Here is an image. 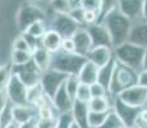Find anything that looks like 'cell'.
Wrapping results in <instances>:
<instances>
[{
  "label": "cell",
  "instance_id": "d590c367",
  "mask_svg": "<svg viewBox=\"0 0 147 128\" xmlns=\"http://www.w3.org/2000/svg\"><path fill=\"white\" fill-rule=\"evenodd\" d=\"M12 50H26V51H32L31 50V46L30 44L27 42L26 37L23 36V33H19L18 36L13 39L12 41Z\"/></svg>",
  "mask_w": 147,
  "mask_h": 128
},
{
  "label": "cell",
  "instance_id": "4316f807",
  "mask_svg": "<svg viewBox=\"0 0 147 128\" xmlns=\"http://www.w3.org/2000/svg\"><path fill=\"white\" fill-rule=\"evenodd\" d=\"M114 67H115V58L113 59L109 64H106L105 67L100 68V72H98L97 82H100L101 85H104V86L107 89V91H109V85H110V79H111L113 72H114Z\"/></svg>",
  "mask_w": 147,
  "mask_h": 128
},
{
  "label": "cell",
  "instance_id": "816d5d0a",
  "mask_svg": "<svg viewBox=\"0 0 147 128\" xmlns=\"http://www.w3.org/2000/svg\"><path fill=\"white\" fill-rule=\"evenodd\" d=\"M70 1H72L73 4H77V3H78V0H70Z\"/></svg>",
  "mask_w": 147,
  "mask_h": 128
},
{
  "label": "cell",
  "instance_id": "603a6c76",
  "mask_svg": "<svg viewBox=\"0 0 147 128\" xmlns=\"http://www.w3.org/2000/svg\"><path fill=\"white\" fill-rule=\"evenodd\" d=\"M88 109L91 112H97V113L110 112V110H113V99L110 96L92 98L88 101Z\"/></svg>",
  "mask_w": 147,
  "mask_h": 128
},
{
  "label": "cell",
  "instance_id": "8d00e7d4",
  "mask_svg": "<svg viewBox=\"0 0 147 128\" xmlns=\"http://www.w3.org/2000/svg\"><path fill=\"white\" fill-rule=\"evenodd\" d=\"M69 16L74 19L80 26H84V22H83V16H84V9L78 4H74L72 8V10L69 12Z\"/></svg>",
  "mask_w": 147,
  "mask_h": 128
},
{
  "label": "cell",
  "instance_id": "d4e9b609",
  "mask_svg": "<svg viewBox=\"0 0 147 128\" xmlns=\"http://www.w3.org/2000/svg\"><path fill=\"white\" fill-rule=\"evenodd\" d=\"M73 5L70 0H49V7L54 14H69Z\"/></svg>",
  "mask_w": 147,
  "mask_h": 128
},
{
  "label": "cell",
  "instance_id": "ac0fdd59",
  "mask_svg": "<svg viewBox=\"0 0 147 128\" xmlns=\"http://www.w3.org/2000/svg\"><path fill=\"white\" fill-rule=\"evenodd\" d=\"M61 42H63L61 35L59 32H56L55 30H53V28H49L40 40L41 46L47 51H50L51 54H56L58 51L61 50Z\"/></svg>",
  "mask_w": 147,
  "mask_h": 128
},
{
  "label": "cell",
  "instance_id": "ba28073f",
  "mask_svg": "<svg viewBox=\"0 0 147 128\" xmlns=\"http://www.w3.org/2000/svg\"><path fill=\"white\" fill-rule=\"evenodd\" d=\"M27 89L28 87L21 81L18 76L13 72L10 81L8 83L5 93L8 96V100L12 105H24L27 104Z\"/></svg>",
  "mask_w": 147,
  "mask_h": 128
},
{
  "label": "cell",
  "instance_id": "8992f818",
  "mask_svg": "<svg viewBox=\"0 0 147 128\" xmlns=\"http://www.w3.org/2000/svg\"><path fill=\"white\" fill-rule=\"evenodd\" d=\"M113 110L119 116L123 126L136 127V123L140 116L141 108H136L123 102L119 98H113Z\"/></svg>",
  "mask_w": 147,
  "mask_h": 128
},
{
  "label": "cell",
  "instance_id": "f546056e",
  "mask_svg": "<svg viewBox=\"0 0 147 128\" xmlns=\"http://www.w3.org/2000/svg\"><path fill=\"white\" fill-rule=\"evenodd\" d=\"M80 79H78L77 74H69L67 76L65 81H64V86L67 89V92L72 96V99L76 100V92H77V89L80 86Z\"/></svg>",
  "mask_w": 147,
  "mask_h": 128
},
{
  "label": "cell",
  "instance_id": "f907efd6",
  "mask_svg": "<svg viewBox=\"0 0 147 128\" xmlns=\"http://www.w3.org/2000/svg\"><path fill=\"white\" fill-rule=\"evenodd\" d=\"M26 1H28V3H33V4H37V5H38V3H40L41 0H26Z\"/></svg>",
  "mask_w": 147,
  "mask_h": 128
},
{
  "label": "cell",
  "instance_id": "3957f363",
  "mask_svg": "<svg viewBox=\"0 0 147 128\" xmlns=\"http://www.w3.org/2000/svg\"><path fill=\"white\" fill-rule=\"evenodd\" d=\"M143 47L138 46L131 41H127L121 45L114 47V58L119 63L127 65L129 68H133L137 72L142 70V62L143 55H145Z\"/></svg>",
  "mask_w": 147,
  "mask_h": 128
},
{
  "label": "cell",
  "instance_id": "44dd1931",
  "mask_svg": "<svg viewBox=\"0 0 147 128\" xmlns=\"http://www.w3.org/2000/svg\"><path fill=\"white\" fill-rule=\"evenodd\" d=\"M32 62L33 64L37 67V69L41 73L46 72L51 68V63H53V54L50 51H47L44 47L38 46L36 50L32 51Z\"/></svg>",
  "mask_w": 147,
  "mask_h": 128
},
{
  "label": "cell",
  "instance_id": "1f68e13d",
  "mask_svg": "<svg viewBox=\"0 0 147 128\" xmlns=\"http://www.w3.org/2000/svg\"><path fill=\"white\" fill-rule=\"evenodd\" d=\"M118 7H119V0H101V7L98 10V22H101V19L107 13H110Z\"/></svg>",
  "mask_w": 147,
  "mask_h": 128
},
{
  "label": "cell",
  "instance_id": "f5cc1de1",
  "mask_svg": "<svg viewBox=\"0 0 147 128\" xmlns=\"http://www.w3.org/2000/svg\"><path fill=\"white\" fill-rule=\"evenodd\" d=\"M121 128H136V127H127V126H123Z\"/></svg>",
  "mask_w": 147,
  "mask_h": 128
},
{
  "label": "cell",
  "instance_id": "74e56055",
  "mask_svg": "<svg viewBox=\"0 0 147 128\" xmlns=\"http://www.w3.org/2000/svg\"><path fill=\"white\" fill-rule=\"evenodd\" d=\"M55 108L53 106V104H49V105H45V106L37 109V118L40 119H53L55 118V113H54Z\"/></svg>",
  "mask_w": 147,
  "mask_h": 128
},
{
  "label": "cell",
  "instance_id": "484cf974",
  "mask_svg": "<svg viewBox=\"0 0 147 128\" xmlns=\"http://www.w3.org/2000/svg\"><path fill=\"white\" fill-rule=\"evenodd\" d=\"M47 30H49V27H47V24H46V21H45V19H41V21H36L35 23H32L24 32L28 33V35H31V36H33L35 39L41 40L42 36L46 33Z\"/></svg>",
  "mask_w": 147,
  "mask_h": 128
},
{
  "label": "cell",
  "instance_id": "83f0119b",
  "mask_svg": "<svg viewBox=\"0 0 147 128\" xmlns=\"http://www.w3.org/2000/svg\"><path fill=\"white\" fill-rule=\"evenodd\" d=\"M44 96H45V92H44V90H42V86L40 83L35 85V86H32V87H28L27 89V104L32 105V106L35 108V105L37 104Z\"/></svg>",
  "mask_w": 147,
  "mask_h": 128
},
{
  "label": "cell",
  "instance_id": "52a82bcc",
  "mask_svg": "<svg viewBox=\"0 0 147 128\" xmlns=\"http://www.w3.org/2000/svg\"><path fill=\"white\" fill-rule=\"evenodd\" d=\"M65 78H67L65 73H61L56 69H53V68H50L49 70H46V72H44L41 74L40 85L42 86V90H44L45 95H46L50 100H53L56 90L64 83Z\"/></svg>",
  "mask_w": 147,
  "mask_h": 128
},
{
  "label": "cell",
  "instance_id": "7c38bea8",
  "mask_svg": "<svg viewBox=\"0 0 147 128\" xmlns=\"http://www.w3.org/2000/svg\"><path fill=\"white\" fill-rule=\"evenodd\" d=\"M87 30H88L90 36L92 39L94 47L95 46H107V47L114 49L110 32L107 31V28L102 23L97 22V23H94L91 26H87Z\"/></svg>",
  "mask_w": 147,
  "mask_h": 128
},
{
  "label": "cell",
  "instance_id": "cb8c5ba5",
  "mask_svg": "<svg viewBox=\"0 0 147 128\" xmlns=\"http://www.w3.org/2000/svg\"><path fill=\"white\" fill-rule=\"evenodd\" d=\"M32 62V51L10 50V64L12 67H21Z\"/></svg>",
  "mask_w": 147,
  "mask_h": 128
},
{
  "label": "cell",
  "instance_id": "6da1fadb",
  "mask_svg": "<svg viewBox=\"0 0 147 128\" xmlns=\"http://www.w3.org/2000/svg\"><path fill=\"white\" fill-rule=\"evenodd\" d=\"M100 23H102L110 32L114 47L128 41L129 33H131L132 26H133V22L129 18H127L119 10V8H115L114 10L107 13L101 19Z\"/></svg>",
  "mask_w": 147,
  "mask_h": 128
},
{
  "label": "cell",
  "instance_id": "e0dca14e",
  "mask_svg": "<svg viewBox=\"0 0 147 128\" xmlns=\"http://www.w3.org/2000/svg\"><path fill=\"white\" fill-rule=\"evenodd\" d=\"M36 108L30 104L24 105H12V119L18 126L36 119Z\"/></svg>",
  "mask_w": 147,
  "mask_h": 128
},
{
  "label": "cell",
  "instance_id": "d6a6232c",
  "mask_svg": "<svg viewBox=\"0 0 147 128\" xmlns=\"http://www.w3.org/2000/svg\"><path fill=\"white\" fill-rule=\"evenodd\" d=\"M74 123L72 112L68 113H59L56 116V128H70Z\"/></svg>",
  "mask_w": 147,
  "mask_h": 128
},
{
  "label": "cell",
  "instance_id": "5bb4252c",
  "mask_svg": "<svg viewBox=\"0 0 147 128\" xmlns=\"http://www.w3.org/2000/svg\"><path fill=\"white\" fill-rule=\"evenodd\" d=\"M86 58L94 62L98 68H102L114 59V49L107 46H95L88 51Z\"/></svg>",
  "mask_w": 147,
  "mask_h": 128
},
{
  "label": "cell",
  "instance_id": "f1b7e54d",
  "mask_svg": "<svg viewBox=\"0 0 147 128\" xmlns=\"http://www.w3.org/2000/svg\"><path fill=\"white\" fill-rule=\"evenodd\" d=\"M13 74L12 64H1L0 65V91H5L10 77Z\"/></svg>",
  "mask_w": 147,
  "mask_h": 128
},
{
  "label": "cell",
  "instance_id": "30bf717a",
  "mask_svg": "<svg viewBox=\"0 0 147 128\" xmlns=\"http://www.w3.org/2000/svg\"><path fill=\"white\" fill-rule=\"evenodd\" d=\"M81 27L69 14H54L50 28L55 30L61 35V37H72L74 32Z\"/></svg>",
  "mask_w": 147,
  "mask_h": 128
},
{
  "label": "cell",
  "instance_id": "f35d334b",
  "mask_svg": "<svg viewBox=\"0 0 147 128\" xmlns=\"http://www.w3.org/2000/svg\"><path fill=\"white\" fill-rule=\"evenodd\" d=\"M91 93L92 98H104V96H109V91L104 85H101L100 82H95L91 86Z\"/></svg>",
  "mask_w": 147,
  "mask_h": 128
},
{
  "label": "cell",
  "instance_id": "ab89813d",
  "mask_svg": "<svg viewBox=\"0 0 147 128\" xmlns=\"http://www.w3.org/2000/svg\"><path fill=\"white\" fill-rule=\"evenodd\" d=\"M78 5H81L84 10H96L98 12L101 7V0H78Z\"/></svg>",
  "mask_w": 147,
  "mask_h": 128
},
{
  "label": "cell",
  "instance_id": "b9f144b4",
  "mask_svg": "<svg viewBox=\"0 0 147 128\" xmlns=\"http://www.w3.org/2000/svg\"><path fill=\"white\" fill-rule=\"evenodd\" d=\"M56 116L53 118V119H40V118H37L36 128H56Z\"/></svg>",
  "mask_w": 147,
  "mask_h": 128
},
{
  "label": "cell",
  "instance_id": "8fae6325",
  "mask_svg": "<svg viewBox=\"0 0 147 128\" xmlns=\"http://www.w3.org/2000/svg\"><path fill=\"white\" fill-rule=\"evenodd\" d=\"M13 72L21 78V81L26 85L27 87H32L35 85L40 83L41 74L42 73L37 69L33 62H30L26 65H21V67H13Z\"/></svg>",
  "mask_w": 147,
  "mask_h": 128
},
{
  "label": "cell",
  "instance_id": "836d02e7",
  "mask_svg": "<svg viewBox=\"0 0 147 128\" xmlns=\"http://www.w3.org/2000/svg\"><path fill=\"white\" fill-rule=\"evenodd\" d=\"M92 99V93H91V87L90 85L86 83H80L76 92V100H80L83 102H88Z\"/></svg>",
  "mask_w": 147,
  "mask_h": 128
},
{
  "label": "cell",
  "instance_id": "ffe728a7",
  "mask_svg": "<svg viewBox=\"0 0 147 128\" xmlns=\"http://www.w3.org/2000/svg\"><path fill=\"white\" fill-rule=\"evenodd\" d=\"M128 41L133 42L138 46L147 49V22L146 21H140L134 22L132 26L131 33H129Z\"/></svg>",
  "mask_w": 147,
  "mask_h": 128
},
{
  "label": "cell",
  "instance_id": "7a4b0ae2",
  "mask_svg": "<svg viewBox=\"0 0 147 128\" xmlns=\"http://www.w3.org/2000/svg\"><path fill=\"white\" fill-rule=\"evenodd\" d=\"M138 73L137 70H134L133 68H129L127 65L119 63L115 59V67L114 72H113L111 79H110L109 85V96L110 98H115L118 96V93L121 92L123 90L128 89V87L137 85L138 79Z\"/></svg>",
  "mask_w": 147,
  "mask_h": 128
},
{
  "label": "cell",
  "instance_id": "bcb514c9",
  "mask_svg": "<svg viewBox=\"0 0 147 128\" xmlns=\"http://www.w3.org/2000/svg\"><path fill=\"white\" fill-rule=\"evenodd\" d=\"M36 122H37V118L32 119V121L27 122V123H23L19 126V128H36Z\"/></svg>",
  "mask_w": 147,
  "mask_h": 128
},
{
  "label": "cell",
  "instance_id": "681fc988",
  "mask_svg": "<svg viewBox=\"0 0 147 128\" xmlns=\"http://www.w3.org/2000/svg\"><path fill=\"white\" fill-rule=\"evenodd\" d=\"M4 128H19V126L17 123H14V122H10L8 126H5Z\"/></svg>",
  "mask_w": 147,
  "mask_h": 128
},
{
  "label": "cell",
  "instance_id": "277c9868",
  "mask_svg": "<svg viewBox=\"0 0 147 128\" xmlns=\"http://www.w3.org/2000/svg\"><path fill=\"white\" fill-rule=\"evenodd\" d=\"M46 18H47V14L40 5L33 4V3L23 1L17 8L16 27L19 31V33H22L32 23H35L36 21H41V19L46 21Z\"/></svg>",
  "mask_w": 147,
  "mask_h": 128
},
{
  "label": "cell",
  "instance_id": "7dc6e473",
  "mask_svg": "<svg viewBox=\"0 0 147 128\" xmlns=\"http://www.w3.org/2000/svg\"><path fill=\"white\" fill-rule=\"evenodd\" d=\"M142 18L147 22V0H142Z\"/></svg>",
  "mask_w": 147,
  "mask_h": 128
},
{
  "label": "cell",
  "instance_id": "4dcf8cb0",
  "mask_svg": "<svg viewBox=\"0 0 147 128\" xmlns=\"http://www.w3.org/2000/svg\"><path fill=\"white\" fill-rule=\"evenodd\" d=\"M107 115H109V112L97 113V112H91V110H90V113H88V126H90V128H98L104 122H105Z\"/></svg>",
  "mask_w": 147,
  "mask_h": 128
},
{
  "label": "cell",
  "instance_id": "4fadbf2b",
  "mask_svg": "<svg viewBox=\"0 0 147 128\" xmlns=\"http://www.w3.org/2000/svg\"><path fill=\"white\" fill-rule=\"evenodd\" d=\"M72 39L76 45V53L81 54V55H83V56H86L87 54H88V51L94 47L90 32H88V30H87V27H84V26L78 27V30L74 32Z\"/></svg>",
  "mask_w": 147,
  "mask_h": 128
},
{
  "label": "cell",
  "instance_id": "f6af8a7d",
  "mask_svg": "<svg viewBox=\"0 0 147 128\" xmlns=\"http://www.w3.org/2000/svg\"><path fill=\"white\" fill-rule=\"evenodd\" d=\"M8 104H9V100H8V96L5 93V91H0V113L7 108Z\"/></svg>",
  "mask_w": 147,
  "mask_h": 128
},
{
  "label": "cell",
  "instance_id": "7402d4cb",
  "mask_svg": "<svg viewBox=\"0 0 147 128\" xmlns=\"http://www.w3.org/2000/svg\"><path fill=\"white\" fill-rule=\"evenodd\" d=\"M88 102H83L80 100H74L72 108V114L74 118V122L81 128H90L88 126Z\"/></svg>",
  "mask_w": 147,
  "mask_h": 128
},
{
  "label": "cell",
  "instance_id": "9c48e42d",
  "mask_svg": "<svg viewBox=\"0 0 147 128\" xmlns=\"http://www.w3.org/2000/svg\"><path fill=\"white\" fill-rule=\"evenodd\" d=\"M123 102L136 108H145L147 106V89L140 86V85H133L128 89L123 90L118 93V96Z\"/></svg>",
  "mask_w": 147,
  "mask_h": 128
},
{
  "label": "cell",
  "instance_id": "c3c4849f",
  "mask_svg": "<svg viewBox=\"0 0 147 128\" xmlns=\"http://www.w3.org/2000/svg\"><path fill=\"white\" fill-rule=\"evenodd\" d=\"M142 69L147 70V49L145 50V55H143V62H142Z\"/></svg>",
  "mask_w": 147,
  "mask_h": 128
},
{
  "label": "cell",
  "instance_id": "e575fe53",
  "mask_svg": "<svg viewBox=\"0 0 147 128\" xmlns=\"http://www.w3.org/2000/svg\"><path fill=\"white\" fill-rule=\"evenodd\" d=\"M121 127H123V123H121V121L119 119V116L115 114L114 110H110L105 122L98 128H121Z\"/></svg>",
  "mask_w": 147,
  "mask_h": 128
},
{
  "label": "cell",
  "instance_id": "7bdbcfd3",
  "mask_svg": "<svg viewBox=\"0 0 147 128\" xmlns=\"http://www.w3.org/2000/svg\"><path fill=\"white\" fill-rule=\"evenodd\" d=\"M61 50L67 53H76V45L72 37H64L61 42Z\"/></svg>",
  "mask_w": 147,
  "mask_h": 128
},
{
  "label": "cell",
  "instance_id": "5b68a950",
  "mask_svg": "<svg viewBox=\"0 0 147 128\" xmlns=\"http://www.w3.org/2000/svg\"><path fill=\"white\" fill-rule=\"evenodd\" d=\"M86 60V56L81 55L78 53H67V51L60 50L56 54H53L51 68L61 73H65L67 76L78 74L81 67Z\"/></svg>",
  "mask_w": 147,
  "mask_h": 128
},
{
  "label": "cell",
  "instance_id": "2e32d148",
  "mask_svg": "<svg viewBox=\"0 0 147 128\" xmlns=\"http://www.w3.org/2000/svg\"><path fill=\"white\" fill-rule=\"evenodd\" d=\"M53 106L55 108L56 112L59 113H68L72 112L73 104H74V99H72V96L67 92V89L64 86V83L56 90L55 95L53 98Z\"/></svg>",
  "mask_w": 147,
  "mask_h": 128
},
{
  "label": "cell",
  "instance_id": "9a60e30c",
  "mask_svg": "<svg viewBox=\"0 0 147 128\" xmlns=\"http://www.w3.org/2000/svg\"><path fill=\"white\" fill-rule=\"evenodd\" d=\"M119 10L132 22L143 21L142 0H119Z\"/></svg>",
  "mask_w": 147,
  "mask_h": 128
},
{
  "label": "cell",
  "instance_id": "ee69618b",
  "mask_svg": "<svg viewBox=\"0 0 147 128\" xmlns=\"http://www.w3.org/2000/svg\"><path fill=\"white\" fill-rule=\"evenodd\" d=\"M137 85L147 89V70L142 69L140 73H138V79H137Z\"/></svg>",
  "mask_w": 147,
  "mask_h": 128
},
{
  "label": "cell",
  "instance_id": "d6986e66",
  "mask_svg": "<svg viewBox=\"0 0 147 128\" xmlns=\"http://www.w3.org/2000/svg\"><path fill=\"white\" fill-rule=\"evenodd\" d=\"M98 72H100V68L96 65L94 62L88 60L87 59L83 63V65L81 67L80 72H78V79H80L81 83H86L91 86L92 83L97 82L98 79Z\"/></svg>",
  "mask_w": 147,
  "mask_h": 128
},
{
  "label": "cell",
  "instance_id": "60d3db41",
  "mask_svg": "<svg viewBox=\"0 0 147 128\" xmlns=\"http://www.w3.org/2000/svg\"><path fill=\"white\" fill-rule=\"evenodd\" d=\"M83 22H84V27L91 26L94 23H97L98 22V12H96V10H84Z\"/></svg>",
  "mask_w": 147,
  "mask_h": 128
}]
</instances>
